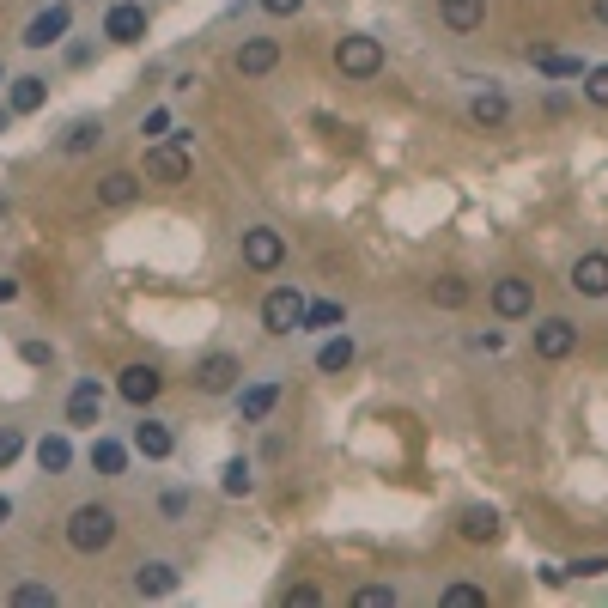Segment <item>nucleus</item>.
I'll list each match as a JSON object with an SVG mask.
<instances>
[{
    "label": "nucleus",
    "mask_w": 608,
    "mask_h": 608,
    "mask_svg": "<svg viewBox=\"0 0 608 608\" xmlns=\"http://www.w3.org/2000/svg\"><path fill=\"white\" fill-rule=\"evenodd\" d=\"M61 536H67L73 554H104V548L116 542V511L98 505V499H92V505H73V517H67Z\"/></svg>",
    "instance_id": "1"
},
{
    "label": "nucleus",
    "mask_w": 608,
    "mask_h": 608,
    "mask_svg": "<svg viewBox=\"0 0 608 608\" xmlns=\"http://www.w3.org/2000/svg\"><path fill=\"white\" fill-rule=\"evenodd\" d=\"M335 73L341 80H377V73H384V43L365 37V31H347L335 43Z\"/></svg>",
    "instance_id": "2"
},
{
    "label": "nucleus",
    "mask_w": 608,
    "mask_h": 608,
    "mask_svg": "<svg viewBox=\"0 0 608 608\" xmlns=\"http://www.w3.org/2000/svg\"><path fill=\"white\" fill-rule=\"evenodd\" d=\"M189 171H195V159H189V146L183 140H152L146 146V183H165V189H177V183H189Z\"/></svg>",
    "instance_id": "3"
},
{
    "label": "nucleus",
    "mask_w": 608,
    "mask_h": 608,
    "mask_svg": "<svg viewBox=\"0 0 608 608\" xmlns=\"http://www.w3.org/2000/svg\"><path fill=\"white\" fill-rule=\"evenodd\" d=\"M304 304H311V298H304L298 286H274L262 298V329L268 335H298L304 329Z\"/></svg>",
    "instance_id": "4"
},
{
    "label": "nucleus",
    "mask_w": 608,
    "mask_h": 608,
    "mask_svg": "<svg viewBox=\"0 0 608 608\" xmlns=\"http://www.w3.org/2000/svg\"><path fill=\"white\" fill-rule=\"evenodd\" d=\"M238 256H244V268H256V274H274V268L286 262V238L274 232V225H250V232L238 238Z\"/></svg>",
    "instance_id": "5"
},
{
    "label": "nucleus",
    "mask_w": 608,
    "mask_h": 608,
    "mask_svg": "<svg viewBox=\"0 0 608 608\" xmlns=\"http://www.w3.org/2000/svg\"><path fill=\"white\" fill-rule=\"evenodd\" d=\"M238 377H244V359H238V353H207V359L195 365V390H201V396H232Z\"/></svg>",
    "instance_id": "6"
},
{
    "label": "nucleus",
    "mask_w": 608,
    "mask_h": 608,
    "mask_svg": "<svg viewBox=\"0 0 608 608\" xmlns=\"http://www.w3.org/2000/svg\"><path fill=\"white\" fill-rule=\"evenodd\" d=\"M529 347H536V359L560 365V359H572V353H578V323H566V317H542V323H536V335H529Z\"/></svg>",
    "instance_id": "7"
},
{
    "label": "nucleus",
    "mask_w": 608,
    "mask_h": 608,
    "mask_svg": "<svg viewBox=\"0 0 608 608\" xmlns=\"http://www.w3.org/2000/svg\"><path fill=\"white\" fill-rule=\"evenodd\" d=\"M493 317H505V323H517V317H529L536 311V286L529 280H517V274H505V280H493Z\"/></svg>",
    "instance_id": "8"
},
{
    "label": "nucleus",
    "mask_w": 608,
    "mask_h": 608,
    "mask_svg": "<svg viewBox=\"0 0 608 608\" xmlns=\"http://www.w3.org/2000/svg\"><path fill=\"white\" fill-rule=\"evenodd\" d=\"M159 390H165V371H159V365H128L122 384H116V396H122L128 408H152V402H159Z\"/></svg>",
    "instance_id": "9"
},
{
    "label": "nucleus",
    "mask_w": 608,
    "mask_h": 608,
    "mask_svg": "<svg viewBox=\"0 0 608 608\" xmlns=\"http://www.w3.org/2000/svg\"><path fill=\"white\" fill-rule=\"evenodd\" d=\"M566 286H572L578 298H608V250H584V256L572 262Z\"/></svg>",
    "instance_id": "10"
},
{
    "label": "nucleus",
    "mask_w": 608,
    "mask_h": 608,
    "mask_svg": "<svg viewBox=\"0 0 608 608\" xmlns=\"http://www.w3.org/2000/svg\"><path fill=\"white\" fill-rule=\"evenodd\" d=\"M67 25H73V7H67V0H55V7H43V13L25 25V49H49V43H61Z\"/></svg>",
    "instance_id": "11"
},
{
    "label": "nucleus",
    "mask_w": 608,
    "mask_h": 608,
    "mask_svg": "<svg viewBox=\"0 0 608 608\" xmlns=\"http://www.w3.org/2000/svg\"><path fill=\"white\" fill-rule=\"evenodd\" d=\"M104 37L110 43H140L146 37V7L140 0H116V7L104 13Z\"/></svg>",
    "instance_id": "12"
},
{
    "label": "nucleus",
    "mask_w": 608,
    "mask_h": 608,
    "mask_svg": "<svg viewBox=\"0 0 608 608\" xmlns=\"http://www.w3.org/2000/svg\"><path fill=\"white\" fill-rule=\"evenodd\" d=\"M274 67H280V43L274 37H244L238 43V73L244 80H268Z\"/></svg>",
    "instance_id": "13"
},
{
    "label": "nucleus",
    "mask_w": 608,
    "mask_h": 608,
    "mask_svg": "<svg viewBox=\"0 0 608 608\" xmlns=\"http://www.w3.org/2000/svg\"><path fill=\"white\" fill-rule=\"evenodd\" d=\"M104 420V390H98V377H80L67 396V426H98Z\"/></svg>",
    "instance_id": "14"
},
{
    "label": "nucleus",
    "mask_w": 608,
    "mask_h": 608,
    "mask_svg": "<svg viewBox=\"0 0 608 608\" xmlns=\"http://www.w3.org/2000/svg\"><path fill=\"white\" fill-rule=\"evenodd\" d=\"M456 536H463V542H499V511L493 505H463V511H456Z\"/></svg>",
    "instance_id": "15"
},
{
    "label": "nucleus",
    "mask_w": 608,
    "mask_h": 608,
    "mask_svg": "<svg viewBox=\"0 0 608 608\" xmlns=\"http://www.w3.org/2000/svg\"><path fill=\"white\" fill-rule=\"evenodd\" d=\"M438 19H444V31L469 37V31L487 25V0H438Z\"/></svg>",
    "instance_id": "16"
},
{
    "label": "nucleus",
    "mask_w": 608,
    "mask_h": 608,
    "mask_svg": "<svg viewBox=\"0 0 608 608\" xmlns=\"http://www.w3.org/2000/svg\"><path fill=\"white\" fill-rule=\"evenodd\" d=\"M134 450L146 456V463H165V456L177 450V432H171L165 420H140V426H134Z\"/></svg>",
    "instance_id": "17"
},
{
    "label": "nucleus",
    "mask_w": 608,
    "mask_h": 608,
    "mask_svg": "<svg viewBox=\"0 0 608 608\" xmlns=\"http://www.w3.org/2000/svg\"><path fill=\"white\" fill-rule=\"evenodd\" d=\"M274 402H280V377H262V384L238 390V414H244L250 426H262V420L274 414Z\"/></svg>",
    "instance_id": "18"
},
{
    "label": "nucleus",
    "mask_w": 608,
    "mask_h": 608,
    "mask_svg": "<svg viewBox=\"0 0 608 608\" xmlns=\"http://www.w3.org/2000/svg\"><path fill=\"white\" fill-rule=\"evenodd\" d=\"M49 104V80H37V73H19L13 80V98H7V110L13 116H37Z\"/></svg>",
    "instance_id": "19"
},
{
    "label": "nucleus",
    "mask_w": 608,
    "mask_h": 608,
    "mask_svg": "<svg viewBox=\"0 0 608 608\" xmlns=\"http://www.w3.org/2000/svg\"><path fill=\"white\" fill-rule=\"evenodd\" d=\"M171 590H177V566H165V560L134 566V596H171Z\"/></svg>",
    "instance_id": "20"
},
{
    "label": "nucleus",
    "mask_w": 608,
    "mask_h": 608,
    "mask_svg": "<svg viewBox=\"0 0 608 608\" xmlns=\"http://www.w3.org/2000/svg\"><path fill=\"white\" fill-rule=\"evenodd\" d=\"M469 122L475 128H505L511 122V98L505 92H475L469 98Z\"/></svg>",
    "instance_id": "21"
},
{
    "label": "nucleus",
    "mask_w": 608,
    "mask_h": 608,
    "mask_svg": "<svg viewBox=\"0 0 608 608\" xmlns=\"http://www.w3.org/2000/svg\"><path fill=\"white\" fill-rule=\"evenodd\" d=\"M98 140H104V122L98 116H80V122L61 134V152H67V159H80V152H92Z\"/></svg>",
    "instance_id": "22"
},
{
    "label": "nucleus",
    "mask_w": 608,
    "mask_h": 608,
    "mask_svg": "<svg viewBox=\"0 0 608 608\" xmlns=\"http://www.w3.org/2000/svg\"><path fill=\"white\" fill-rule=\"evenodd\" d=\"M67 463H73V444H67L61 432L37 438V469H43V475H67Z\"/></svg>",
    "instance_id": "23"
},
{
    "label": "nucleus",
    "mask_w": 608,
    "mask_h": 608,
    "mask_svg": "<svg viewBox=\"0 0 608 608\" xmlns=\"http://www.w3.org/2000/svg\"><path fill=\"white\" fill-rule=\"evenodd\" d=\"M140 195V177L134 171H110L104 183H98V207H128Z\"/></svg>",
    "instance_id": "24"
},
{
    "label": "nucleus",
    "mask_w": 608,
    "mask_h": 608,
    "mask_svg": "<svg viewBox=\"0 0 608 608\" xmlns=\"http://www.w3.org/2000/svg\"><path fill=\"white\" fill-rule=\"evenodd\" d=\"M529 61H536L548 80H584V61L578 55H554V49H529Z\"/></svg>",
    "instance_id": "25"
},
{
    "label": "nucleus",
    "mask_w": 608,
    "mask_h": 608,
    "mask_svg": "<svg viewBox=\"0 0 608 608\" xmlns=\"http://www.w3.org/2000/svg\"><path fill=\"white\" fill-rule=\"evenodd\" d=\"M432 304H438V311H463V304H469V280L463 274H438L432 280Z\"/></svg>",
    "instance_id": "26"
},
{
    "label": "nucleus",
    "mask_w": 608,
    "mask_h": 608,
    "mask_svg": "<svg viewBox=\"0 0 608 608\" xmlns=\"http://www.w3.org/2000/svg\"><path fill=\"white\" fill-rule=\"evenodd\" d=\"M250 487H256V469L244 463V456H232V463L219 469V493H225V499H244Z\"/></svg>",
    "instance_id": "27"
},
{
    "label": "nucleus",
    "mask_w": 608,
    "mask_h": 608,
    "mask_svg": "<svg viewBox=\"0 0 608 608\" xmlns=\"http://www.w3.org/2000/svg\"><path fill=\"white\" fill-rule=\"evenodd\" d=\"M347 365H353V335H329V341L317 347V371L335 377V371H347Z\"/></svg>",
    "instance_id": "28"
},
{
    "label": "nucleus",
    "mask_w": 608,
    "mask_h": 608,
    "mask_svg": "<svg viewBox=\"0 0 608 608\" xmlns=\"http://www.w3.org/2000/svg\"><path fill=\"white\" fill-rule=\"evenodd\" d=\"M92 469H98V475H122V469H128V450H122L116 438H98V444H92Z\"/></svg>",
    "instance_id": "29"
},
{
    "label": "nucleus",
    "mask_w": 608,
    "mask_h": 608,
    "mask_svg": "<svg viewBox=\"0 0 608 608\" xmlns=\"http://www.w3.org/2000/svg\"><path fill=\"white\" fill-rule=\"evenodd\" d=\"M347 323V304L323 298V304H304V329H341Z\"/></svg>",
    "instance_id": "30"
},
{
    "label": "nucleus",
    "mask_w": 608,
    "mask_h": 608,
    "mask_svg": "<svg viewBox=\"0 0 608 608\" xmlns=\"http://www.w3.org/2000/svg\"><path fill=\"white\" fill-rule=\"evenodd\" d=\"M438 602H444V608H487V590H475V584H450Z\"/></svg>",
    "instance_id": "31"
},
{
    "label": "nucleus",
    "mask_w": 608,
    "mask_h": 608,
    "mask_svg": "<svg viewBox=\"0 0 608 608\" xmlns=\"http://www.w3.org/2000/svg\"><path fill=\"white\" fill-rule=\"evenodd\" d=\"M584 98H590L596 110H608V61H602V67H584Z\"/></svg>",
    "instance_id": "32"
},
{
    "label": "nucleus",
    "mask_w": 608,
    "mask_h": 608,
    "mask_svg": "<svg viewBox=\"0 0 608 608\" xmlns=\"http://www.w3.org/2000/svg\"><path fill=\"white\" fill-rule=\"evenodd\" d=\"M19 450H25V432H19V426H0V469H13Z\"/></svg>",
    "instance_id": "33"
},
{
    "label": "nucleus",
    "mask_w": 608,
    "mask_h": 608,
    "mask_svg": "<svg viewBox=\"0 0 608 608\" xmlns=\"http://www.w3.org/2000/svg\"><path fill=\"white\" fill-rule=\"evenodd\" d=\"M353 602L359 608H396V590L390 584H365V590H353Z\"/></svg>",
    "instance_id": "34"
},
{
    "label": "nucleus",
    "mask_w": 608,
    "mask_h": 608,
    "mask_svg": "<svg viewBox=\"0 0 608 608\" xmlns=\"http://www.w3.org/2000/svg\"><path fill=\"white\" fill-rule=\"evenodd\" d=\"M13 602H19V608H49V602H55V590H49V584H19V590H13Z\"/></svg>",
    "instance_id": "35"
},
{
    "label": "nucleus",
    "mask_w": 608,
    "mask_h": 608,
    "mask_svg": "<svg viewBox=\"0 0 608 608\" xmlns=\"http://www.w3.org/2000/svg\"><path fill=\"white\" fill-rule=\"evenodd\" d=\"M608 572V554H590V560H572L566 566V578H602Z\"/></svg>",
    "instance_id": "36"
},
{
    "label": "nucleus",
    "mask_w": 608,
    "mask_h": 608,
    "mask_svg": "<svg viewBox=\"0 0 608 608\" xmlns=\"http://www.w3.org/2000/svg\"><path fill=\"white\" fill-rule=\"evenodd\" d=\"M262 13H268V19H298L304 0H262Z\"/></svg>",
    "instance_id": "37"
},
{
    "label": "nucleus",
    "mask_w": 608,
    "mask_h": 608,
    "mask_svg": "<svg viewBox=\"0 0 608 608\" xmlns=\"http://www.w3.org/2000/svg\"><path fill=\"white\" fill-rule=\"evenodd\" d=\"M19 359H25V365H49L55 353H49V341H25V347H19Z\"/></svg>",
    "instance_id": "38"
},
{
    "label": "nucleus",
    "mask_w": 608,
    "mask_h": 608,
    "mask_svg": "<svg viewBox=\"0 0 608 608\" xmlns=\"http://www.w3.org/2000/svg\"><path fill=\"white\" fill-rule=\"evenodd\" d=\"M140 134H171V110H146V122H140Z\"/></svg>",
    "instance_id": "39"
},
{
    "label": "nucleus",
    "mask_w": 608,
    "mask_h": 608,
    "mask_svg": "<svg viewBox=\"0 0 608 608\" xmlns=\"http://www.w3.org/2000/svg\"><path fill=\"white\" fill-rule=\"evenodd\" d=\"M159 511H165V517H183V511H189V493H177V487H171V493L159 499Z\"/></svg>",
    "instance_id": "40"
},
{
    "label": "nucleus",
    "mask_w": 608,
    "mask_h": 608,
    "mask_svg": "<svg viewBox=\"0 0 608 608\" xmlns=\"http://www.w3.org/2000/svg\"><path fill=\"white\" fill-rule=\"evenodd\" d=\"M286 602H323V596H317V584H292V590H286Z\"/></svg>",
    "instance_id": "41"
},
{
    "label": "nucleus",
    "mask_w": 608,
    "mask_h": 608,
    "mask_svg": "<svg viewBox=\"0 0 608 608\" xmlns=\"http://www.w3.org/2000/svg\"><path fill=\"white\" fill-rule=\"evenodd\" d=\"M475 347H481V353H499V347H505V335H499V329H487V335H475Z\"/></svg>",
    "instance_id": "42"
},
{
    "label": "nucleus",
    "mask_w": 608,
    "mask_h": 608,
    "mask_svg": "<svg viewBox=\"0 0 608 608\" xmlns=\"http://www.w3.org/2000/svg\"><path fill=\"white\" fill-rule=\"evenodd\" d=\"M19 298V280H0V304H13Z\"/></svg>",
    "instance_id": "43"
},
{
    "label": "nucleus",
    "mask_w": 608,
    "mask_h": 608,
    "mask_svg": "<svg viewBox=\"0 0 608 608\" xmlns=\"http://www.w3.org/2000/svg\"><path fill=\"white\" fill-rule=\"evenodd\" d=\"M590 19H596V25H608V0H590Z\"/></svg>",
    "instance_id": "44"
},
{
    "label": "nucleus",
    "mask_w": 608,
    "mask_h": 608,
    "mask_svg": "<svg viewBox=\"0 0 608 608\" xmlns=\"http://www.w3.org/2000/svg\"><path fill=\"white\" fill-rule=\"evenodd\" d=\"M7 517H13V499H7V493H0V529H7Z\"/></svg>",
    "instance_id": "45"
},
{
    "label": "nucleus",
    "mask_w": 608,
    "mask_h": 608,
    "mask_svg": "<svg viewBox=\"0 0 608 608\" xmlns=\"http://www.w3.org/2000/svg\"><path fill=\"white\" fill-rule=\"evenodd\" d=\"M0 80H7V67H0Z\"/></svg>",
    "instance_id": "46"
}]
</instances>
